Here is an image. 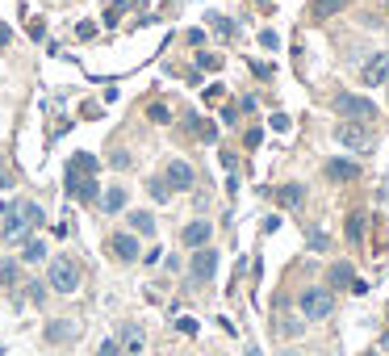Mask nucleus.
Masks as SVG:
<instances>
[{"label": "nucleus", "mask_w": 389, "mask_h": 356, "mask_svg": "<svg viewBox=\"0 0 389 356\" xmlns=\"http://www.w3.org/2000/svg\"><path fill=\"white\" fill-rule=\"evenodd\" d=\"M46 285L54 293H76L80 289V264L72 256H54L50 269H46Z\"/></svg>", "instance_id": "2"}, {"label": "nucleus", "mask_w": 389, "mask_h": 356, "mask_svg": "<svg viewBox=\"0 0 389 356\" xmlns=\"http://www.w3.org/2000/svg\"><path fill=\"white\" fill-rule=\"evenodd\" d=\"M330 180H356L360 176V168L352 164V160H326V168H322Z\"/></svg>", "instance_id": "14"}, {"label": "nucleus", "mask_w": 389, "mask_h": 356, "mask_svg": "<svg viewBox=\"0 0 389 356\" xmlns=\"http://www.w3.org/2000/svg\"><path fill=\"white\" fill-rule=\"evenodd\" d=\"M42 34H46V25H42V17H34V21H30V38H34V42H38V38H42Z\"/></svg>", "instance_id": "34"}, {"label": "nucleus", "mask_w": 389, "mask_h": 356, "mask_svg": "<svg viewBox=\"0 0 389 356\" xmlns=\"http://www.w3.org/2000/svg\"><path fill=\"white\" fill-rule=\"evenodd\" d=\"M147 118H151V122H159V126H163V122H172V109H168V105H159V101H155V105H151V109H147Z\"/></svg>", "instance_id": "26"}, {"label": "nucleus", "mask_w": 389, "mask_h": 356, "mask_svg": "<svg viewBox=\"0 0 389 356\" xmlns=\"http://www.w3.org/2000/svg\"><path fill=\"white\" fill-rule=\"evenodd\" d=\"M34 227H42V210L34 201H0V235L9 243H25Z\"/></svg>", "instance_id": "1"}, {"label": "nucleus", "mask_w": 389, "mask_h": 356, "mask_svg": "<svg viewBox=\"0 0 389 356\" xmlns=\"http://www.w3.org/2000/svg\"><path fill=\"white\" fill-rule=\"evenodd\" d=\"M260 42H264V46H268V50H276V42H281V38H276V34H272V30H264V34H260Z\"/></svg>", "instance_id": "35"}, {"label": "nucleus", "mask_w": 389, "mask_h": 356, "mask_svg": "<svg viewBox=\"0 0 389 356\" xmlns=\"http://www.w3.org/2000/svg\"><path fill=\"white\" fill-rule=\"evenodd\" d=\"M0 285H5V289H17V285H21V264H17V260H5V264H0Z\"/></svg>", "instance_id": "17"}, {"label": "nucleus", "mask_w": 389, "mask_h": 356, "mask_svg": "<svg viewBox=\"0 0 389 356\" xmlns=\"http://www.w3.org/2000/svg\"><path fill=\"white\" fill-rule=\"evenodd\" d=\"M335 109H339L348 122H372V118H377V105H372V101L352 96V92H339V96H335Z\"/></svg>", "instance_id": "4"}, {"label": "nucleus", "mask_w": 389, "mask_h": 356, "mask_svg": "<svg viewBox=\"0 0 389 356\" xmlns=\"http://www.w3.org/2000/svg\"><path fill=\"white\" fill-rule=\"evenodd\" d=\"M218 55H205V50H201V55H197V67H205V72H218Z\"/></svg>", "instance_id": "30"}, {"label": "nucleus", "mask_w": 389, "mask_h": 356, "mask_svg": "<svg viewBox=\"0 0 389 356\" xmlns=\"http://www.w3.org/2000/svg\"><path fill=\"white\" fill-rule=\"evenodd\" d=\"M109 160H114V168H130V151H122V147H118Z\"/></svg>", "instance_id": "32"}, {"label": "nucleus", "mask_w": 389, "mask_h": 356, "mask_svg": "<svg viewBox=\"0 0 389 356\" xmlns=\"http://www.w3.org/2000/svg\"><path fill=\"white\" fill-rule=\"evenodd\" d=\"M209 235H213V227L197 218V222H189V227H185V235H180V239H185V247H197V251H201V247H209Z\"/></svg>", "instance_id": "12"}, {"label": "nucleus", "mask_w": 389, "mask_h": 356, "mask_svg": "<svg viewBox=\"0 0 389 356\" xmlns=\"http://www.w3.org/2000/svg\"><path fill=\"white\" fill-rule=\"evenodd\" d=\"M147 193H151L155 201H168V197H172V189H168V185H163V176H155V180H147Z\"/></svg>", "instance_id": "23"}, {"label": "nucleus", "mask_w": 389, "mask_h": 356, "mask_svg": "<svg viewBox=\"0 0 389 356\" xmlns=\"http://www.w3.org/2000/svg\"><path fill=\"white\" fill-rule=\"evenodd\" d=\"M381 348H385V352H389V335H385V339H381Z\"/></svg>", "instance_id": "40"}, {"label": "nucleus", "mask_w": 389, "mask_h": 356, "mask_svg": "<svg viewBox=\"0 0 389 356\" xmlns=\"http://www.w3.org/2000/svg\"><path fill=\"white\" fill-rule=\"evenodd\" d=\"M281 331H285V335H297V331H302V323H297V319H285V315H281Z\"/></svg>", "instance_id": "33"}, {"label": "nucleus", "mask_w": 389, "mask_h": 356, "mask_svg": "<svg viewBox=\"0 0 389 356\" xmlns=\"http://www.w3.org/2000/svg\"><path fill=\"white\" fill-rule=\"evenodd\" d=\"M306 243H310L314 251H326V247H330V235H322V231H310V239H306Z\"/></svg>", "instance_id": "28"}, {"label": "nucleus", "mask_w": 389, "mask_h": 356, "mask_svg": "<svg viewBox=\"0 0 389 356\" xmlns=\"http://www.w3.org/2000/svg\"><path fill=\"white\" fill-rule=\"evenodd\" d=\"M122 335H126V352H138V348H143V331H138V327H126Z\"/></svg>", "instance_id": "27"}, {"label": "nucleus", "mask_w": 389, "mask_h": 356, "mask_svg": "<svg viewBox=\"0 0 389 356\" xmlns=\"http://www.w3.org/2000/svg\"><path fill=\"white\" fill-rule=\"evenodd\" d=\"M63 189H67V197H72V201H96V197H101V189H96V176L72 172V168H67V180H63Z\"/></svg>", "instance_id": "5"}, {"label": "nucleus", "mask_w": 389, "mask_h": 356, "mask_svg": "<svg viewBox=\"0 0 389 356\" xmlns=\"http://www.w3.org/2000/svg\"><path fill=\"white\" fill-rule=\"evenodd\" d=\"M276 197H281V206H302L306 189L302 185H285V189H276Z\"/></svg>", "instance_id": "20"}, {"label": "nucleus", "mask_w": 389, "mask_h": 356, "mask_svg": "<svg viewBox=\"0 0 389 356\" xmlns=\"http://www.w3.org/2000/svg\"><path fill=\"white\" fill-rule=\"evenodd\" d=\"M330 311H335V293L330 289H306L302 293V319H326Z\"/></svg>", "instance_id": "3"}, {"label": "nucleus", "mask_w": 389, "mask_h": 356, "mask_svg": "<svg viewBox=\"0 0 389 356\" xmlns=\"http://www.w3.org/2000/svg\"><path fill=\"white\" fill-rule=\"evenodd\" d=\"M101 206H105V214H122V210H126V189H122V185H114V189H105V197H101Z\"/></svg>", "instance_id": "15"}, {"label": "nucleus", "mask_w": 389, "mask_h": 356, "mask_svg": "<svg viewBox=\"0 0 389 356\" xmlns=\"http://www.w3.org/2000/svg\"><path fill=\"white\" fill-rule=\"evenodd\" d=\"M348 5V0H314V17H330V13H339Z\"/></svg>", "instance_id": "22"}, {"label": "nucleus", "mask_w": 389, "mask_h": 356, "mask_svg": "<svg viewBox=\"0 0 389 356\" xmlns=\"http://www.w3.org/2000/svg\"><path fill=\"white\" fill-rule=\"evenodd\" d=\"M205 21H209V25H213V30H218L222 38H235V21H231V17H222V13H209Z\"/></svg>", "instance_id": "21"}, {"label": "nucleus", "mask_w": 389, "mask_h": 356, "mask_svg": "<svg viewBox=\"0 0 389 356\" xmlns=\"http://www.w3.org/2000/svg\"><path fill=\"white\" fill-rule=\"evenodd\" d=\"M285 356H297V352H285Z\"/></svg>", "instance_id": "42"}, {"label": "nucleus", "mask_w": 389, "mask_h": 356, "mask_svg": "<svg viewBox=\"0 0 389 356\" xmlns=\"http://www.w3.org/2000/svg\"><path fill=\"white\" fill-rule=\"evenodd\" d=\"M368 356H381V352H368Z\"/></svg>", "instance_id": "41"}, {"label": "nucleus", "mask_w": 389, "mask_h": 356, "mask_svg": "<svg viewBox=\"0 0 389 356\" xmlns=\"http://www.w3.org/2000/svg\"><path fill=\"white\" fill-rule=\"evenodd\" d=\"M189 269H193V281H213V273H218V251L213 247H201Z\"/></svg>", "instance_id": "11"}, {"label": "nucleus", "mask_w": 389, "mask_h": 356, "mask_svg": "<svg viewBox=\"0 0 389 356\" xmlns=\"http://www.w3.org/2000/svg\"><path fill=\"white\" fill-rule=\"evenodd\" d=\"M76 38H84V42L96 38V25H92V21H80V25H76Z\"/></svg>", "instance_id": "31"}, {"label": "nucleus", "mask_w": 389, "mask_h": 356, "mask_svg": "<svg viewBox=\"0 0 389 356\" xmlns=\"http://www.w3.org/2000/svg\"><path fill=\"white\" fill-rule=\"evenodd\" d=\"M96 356H122V344H118V339H105V344L96 348Z\"/></svg>", "instance_id": "29"}, {"label": "nucleus", "mask_w": 389, "mask_h": 356, "mask_svg": "<svg viewBox=\"0 0 389 356\" xmlns=\"http://www.w3.org/2000/svg\"><path fill=\"white\" fill-rule=\"evenodd\" d=\"M130 231H134V235H155V218H151L147 210H134V214H130Z\"/></svg>", "instance_id": "18"}, {"label": "nucleus", "mask_w": 389, "mask_h": 356, "mask_svg": "<svg viewBox=\"0 0 389 356\" xmlns=\"http://www.w3.org/2000/svg\"><path fill=\"white\" fill-rule=\"evenodd\" d=\"M348 239H352V243H360V239H364V218H360V214H352V218H348Z\"/></svg>", "instance_id": "25"}, {"label": "nucleus", "mask_w": 389, "mask_h": 356, "mask_svg": "<svg viewBox=\"0 0 389 356\" xmlns=\"http://www.w3.org/2000/svg\"><path fill=\"white\" fill-rule=\"evenodd\" d=\"M176 327H180V331H185V335H197V323H193V319H180V323H176Z\"/></svg>", "instance_id": "38"}, {"label": "nucleus", "mask_w": 389, "mask_h": 356, "mask_svg": "<svg viewBox=\"0 0 389 356\" xmlns=\"http://www.w3.org/2000/svg\"><path fill=\"white\" fill-rule=\"evenodd\" d=\"M272 130H289V118L285 114H272Z\"/></svg>", "instance_id": "36"}, {"label": "nucleus", "mask_w": 389, "mask_h": 356, "mask_svg": "<svg viewBox=\"0 0 389 356\" xmlns=\"http://www.w3.org/2000/svg\"><path fill=\"white\" fill-rule=\"evenodd\" d=\"M109 251H114L122 264H134V260H138V235H130V231L109 235Z\"/></svg>", "instance_id": "6"}, {"label": "nucleus", "mask_w": 389, "mask_h": 356, "mask_svg": "<svg viewBox=\"0 0 389 356\" xmlns=\"http://www.w3.org/2000/svg\"><path fill=\"white\" fill-rule=\"evenodd\" d=\"M326 281H330V293L335 289H356V293H364V281H356V269L352 264H330V273H326Z\"/></svg>", "instance_id": "7"}, {"label": "nucleus", "mask_w": 389, "mask_h": 356, "mask_svg": "<svg viewBox=\"0 0 389 356\" xmlns=\"http://www.w3.org/2000/svg\"><path fill=\"white\" fill-rule=\"evenodd\" d=\"M9 185H13V176H9V172H0V189H9Z\"/></svg>", "instance_id": "39"}, {"label": "nucleus", "mask_w": 389, "mask_h": 356, "mask_svg": "<svg viewBox=\"0 0 389 356\" xmlns=\"http://www.w3.org/2000/svg\"><path fill=\"white\" fill-rule=\"evenodd\" d=\"M21 260H25V264H42V260H46V243H42V239H25V243H21Z\"/></svg>", "instance_id": "16"}, {"label": "nucleus", "mask_w": 389, "mask_h": 356, "mask_svg": "<svg viewBox=\"0 0 389 356\" xmlns=\"http://www.w3.org/2000/svg\"><path fill=\"white\" fill-rule=\"evenodd\" d=\"M360 84L364 88H377V84H389V55H372L360 72Z\"/></svg>", "instance_id": "9"}, {"label": "nucleus", "mask_w": 389, "mask_h": 356, "mask_svg": "<svg viewBox=\"0 0 389 356\" xmlns=\"http://www.w3.org/2000/svg\"><path fill=\"white\" fill-rule=\"evenodd\" d=\"M67 339H76V323H63V319H54V323H46V344H67Z\"/></svg>", "instance_id": "13"}, {"label": "nucleus", "mask_w": 389, "mask_h": 356, "mask_svg": "<svg viewBox=\"0 0 389 356\" xmlns=\"http://www.w3.org/2000/svg\"><path fill=\"white\" fill-rule=\"evenodd\" d=\"M46 289H50V285H42V281H30V285H25V297L42 306V302H46Z\"/></svg>", "instance_id": "24"}, {"label": "nucleus", "mask_w": 389, "mask_h": 356, "mask_svg": "<svg viewBox=\"0 0 389 356\" xmlns=\"http://www.w3.org/2000/svg\"><path fill=\"white\" fill-rule=\"evenodd\" d=\"M335 134H339V143H344V147H356V151H368V147H372V134H368L360 122H344Z\"/></svg>", "instance_id": "10"}, {"label": "nucleus", "mask_w": 389, "mask_h": 356, "mask_svg": "<svg viewBox=\"0 0 389 356\" xmlns=\"http://www.w3.org/2000/svg\"><path fill=\"white\" fill-rule=\"evenodd\" d=\"M193 180H197V176H193V168H189L185 160H172V164H168V172H163V185H168L172 193L193 189Z\"/></svg>", "instance_id": "8"}, {"label": "nucleus", "mask_w": 389, "mask_h": 356, "mask_svg": "<svg viewBox=\"0 0 389 356\" xmlns=\"http://www.w3.org/2000/svg\"><path fill=\"white\" fill-rule=\"evenodd\" d=\"M67 168H72V172H84V176H96V160L88 156V151H76Z\"/></svg>", "instance_id": "19"}, {"label": "nucleus", "mask_w": 389, "mask_h": 356, "mask_svg": "<svg viewBox=\"0 0 389 356\" xmlns=\"http://www.w3.org/2000/svg\"><path fill=\"white\" fill-rule=\"evenodd\" d=\"M9 38H13V30H9L5 21H0V50H5V46H9Z\"/></svg>", "instance_id": "37"}]
</instances>
